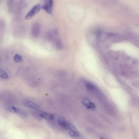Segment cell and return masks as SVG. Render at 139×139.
Returning <instances> with one entry per match:
<instances>
[{
    "label": "cell",
    "mask_w": 139,
    "mask_h": 139,
    "mask_svg": "<svg viewBox=\"0 0 139 139\" xmlns=\"http://www.w3.org/2000/svg\"><path fill=\"white\" fill-rule=\"evenodd\" d=\"M9 110L11 112L16 113H19L20 112L18 108L14 107H11V108L9 109Z\"/></svg>",
    "instance_id": "cell-10"
},
{
    "label": "cell",
    "mask_w": 139,
    "mask_h": 139,
    "mask_svg": "<svg viewBox=\"0 0 139 139\" xmlns=\"http://www.w3.org/2000/svg\"><path fill=\"white\" fill-rule=\"evenodd\" d=\"M53 2L52 0L46 1L41 6V8L48 14H52L53 6Z\"/></svg>",
    "instance_id": "cell-3"
},
{
    "label": "cell",
    "mask_w": 139,
    "mask_h": 139,
    "mask_svg": "<svg viewBox=\"0 0 139 139\" xmlns=\"http://www.w3.org/2000/svg\"><path fill=\"white\" fill-rule=\"evenodd\" d=\"M41 6L40 4H37L34 6L28 13L25 17V19L29 20L34 16L40 10Z\"/></svg>",
    "instance_id": "cell-1"
},
{
    "label": "cell",
    "mask_w": 139,
    "mask_h": 139,
    "mask_svg": "<svg viewBox=\"0 0 139 139\" xmlns=\"http://www.w3.org/2000/svg\"><path fill=\"white\" fill-rule=\"evenodd\" d=\"M56 46L57 48L59 49L62 48V44L61 41L59 40H58L56 42Z\"/></svg>",
    "instance_id": "cell-11"
},
{
    "label": "cell",
    "mask_w": 139,
    "mask_h": 139,
    "mask_svg": "<svg viewBox=\"0 0 139 139\" xmlns=\"http://www.w3.org/2000/svg\"><path fill=\"white\" fill-rule=\"evenodd\" d=\"M58 122L61 126L66 129H67L69 122L66 120L63 117H59L58 119Z\"/></svg>",
    "instance_id": "cell-6"
},
{
    "label": "cell",
    "mask_w": 139,
    "mask_h": 139,
    "mask_svg": "<svg viewBox=\"0 0 139 139\" xmlns=\"http://www.w3.org/2000/svg\"><path fill=\"white\" fill-rule=\"evenodd\" d=\"M0 74L1 77L4 79H8V75L5 71L2 69L0 70Z\"/></svg>",
    "instance_id": "cell-9"
},
{
    "label": "cell",
    "mask_w": 139,
    "mask_h": 139,
    "mask_svg": "<svg viewBox=\"0 0 139 139\" xmlns=\"http://www.w3.org/2000/svg\"><path fill=\"white\" fill-rule=\"evenodd\" d=\"M22 57L18 54H16L14 57V61L16 63L21 62L23 61Z\"/></svg>",
    "instance_id": "cell-8"
},
{
    "label": "cell",
    "mask_w": 139,
    "mask_h": 139,
    "mask_svg": "<svg viewBox=\"0 0 139 139\" xmlns=\"http://www.w3.org/2000/svg\"><path fill=\"white\" fill-rule=\"evenodd\" d=\"M69 124L67 130H69L70 136L73 137H76L80 136V133L74 126L69 122Z\"/></svg>",
    "instance_id": "cell-4"
},
{
    "label": "cell",
    "mask_w": 139,
    "mask_h": 139,
    "mask_svg": "<svg viewBox=\"0 0 139 139\" xmlns=\"http://www.w3.org/2000/svg\"><path fill=\"white\" fill-rule=\"evenodd\" d=\"M41 31V25L39 23L36 22L33 24L31 27V33L33 37L36 38L38 37Z\"/></svg>",
    "instance_id": "cell-2"
},
{
    "label": "cell",
    "mask_w": 139,
    "mask_h": 139,
    "mask_svg": "<svg viewBox=\"0 0 139 139\" xmlns=\"http://www.w3.org/2000/svg\"><path fill=\"white\" fill-rule=\"evenodd\" d=\"M40 116L42 118L48 120H52L54 119L53 115L45 112H42Z\"/></svg>",
    "instance_id": "cell-7"
},
{
    "label": "cell",
    "mask_w": 139,
    "mask_h": 139,
    "mask_svg": "<svg viewBox=\"0 0 139 139\" xmlns=\"http://www.w3.org/2000/svg\"><path fill=\"white\" fill-rule=\"evenodd\" d=\"M24 106L33 109L37 110L39 108L38 105L33 102L28 100H24L22 102Z\"/></svg>",
    "instance_id": "cell-5"
}]
</instances>
